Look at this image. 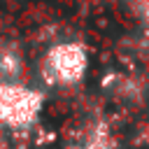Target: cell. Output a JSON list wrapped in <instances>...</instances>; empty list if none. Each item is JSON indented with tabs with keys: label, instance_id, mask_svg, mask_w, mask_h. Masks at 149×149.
Listing matches in <instances>:
<instances>
[{
	"label": "cell",
	"instance_id": "obj_1",
	"mask_svg": "<svg viewBox=\"0 0 149 149\" xmlns=\"http://www.w3.org/2000/svg\"><path fill=\"white\" fill-rule=\"evenodd\" d=\"M42 112V93L21 81L0 84V126L28 128Z\"/></svg>",
	"mask_w": 149,
	"mask_h": 149
},
{
	"label": "cell",
	"instance_id": "obj_2",
	"mask_svg": "<svg viewBox=\"0 0 149 149\" xmlns=\"http://www.w3.org/2000/svg\"><path fill=\"white\" fill-rule=\"evenodd\" d=\"M88 56L81 44L61 42L47 49L42 58V79L58 86H72L86 74Z\"/></svg>",
	"mask_w": 149,
	"mask_h": 149
},
{
	"label": "cell",
	"instance_id": "obj_3",
	"mask_svg": "<svg viewBox=\"0 0 149 149\" xmlns=\"http://www.w3.org/2000/svg\"><path fill=\"white\" fill-rule=\"evenodd\" d=\"M21 74V56L12 44H0V84L19 81Z\"/></svg>",
	"mask_w": 149,
	"mask_h": 149
},
{
	"label": "cell",
	"instance_id": "obj_4",
	"mask_svg": "<svg viewBox=\"0 0 149 149\" xmlns=\"http://www.w3.org/2000/svg\"><path fill=\"white\" fill-rule=\"evenodd\" d=\"M128 5L135 14H140L144 21H149V0H128Z\"/></svg>",
	"mask_w": 149,
	"mask_h": 149
},
{
	"label": "cell",
	"instance_id": "obj_5",
	"mask_svg": "<svg viewBox=\"0 0 149 149\" xmlns=\"http://www.w3.org/2000/svg\"><path fill=\"white\" fill-rule=\"evenodd\" d=\"M72 149H84V147H72Z\"/></svg>",
	"mask_w": 149,
	"mask_h": 149
}]
</instances>
